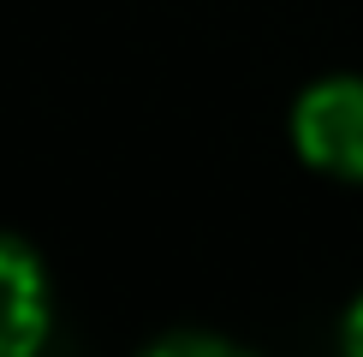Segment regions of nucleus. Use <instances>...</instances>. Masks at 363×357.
<instances>
[{"label":"nucleus","instance_id":"f257e3e1","mask_svg":"<svg viewBox=\"0 0 363 357\" xmlns=\"http://www.w3.org/2000/svg\"><path fill=\"white\" fill-rule=\"evenodd\" d=\"M298 149L310 167L363 185V78H328L298 101Z\"/></svg>","mask_w":363,"mask_h":357},{"label":"nucleus","instance_id":"f03ea898","mask_svg":"<svg viewBox=\"0 0 363 357\" xmlns=\"http://www.w3.org/2000/svg\"><path fill=\"white\" fill-rule=\"evenodd\" d=\"M48 334V280L30 244L0 232V357H30Z\"/></svg>","mask_w":363,"mask_h":357},{"label":"nucleus","instance_id":"7ed1b4c3","mask_svg":"<svg viewBox=\"0 0 363 357\" xmlns=\"http://www.w3.org/2000/svg\"><path fill=\"white\" fill-rule=\"evenodd\" d=\"M155 351H226L220 339H203V334H173V339H161Z\"/></svg>","mask_w":363,"mask_h":357},{"label":"nucleus","instance_id":"20e7f679","mask_svg":"<svg viewBox=\"0 0 363 357\" xmlns=\"http://www.w3.org/2000/svg\"><path fill=\"white\" fill-rule=\"evenodd\" d=\"M345 351H357V357H363V298L352 304V316H345Z\"/></svg>","mask_w":363,"mask_h":357}]
</instances>
